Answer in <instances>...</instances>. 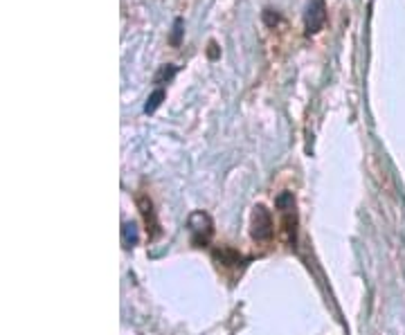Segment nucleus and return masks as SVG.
Instances as JSON below:
<instances>
[{
    "label": "nucleus",
    "instance_id": "f257e3e1",
    "mask_svg": "<svg viewBox=\"0 0 405 335\" xmlns=\"http://www.w3.org/2000/svg\"><path fill=\"white\" fill-rule=\"evenodd\" d=\"M275 205L279 209V216H282V225H284L288 245L295 247V243H298V209H295L293 193L291 191H282L277 196Z\"/></svg>",
    "mask_w": 405,
    "mask_h": 335
},
{
    "label": "nucleus",
    "instance_id": "f03ea898",
    "mask_svg": "<svg viewBox=\"0 0 405 335\" xmlns=\"http://www.w3.org/2000/svg\"><path fill=\"white\" fill-rule=\"evenodd\" d=\"M187 228H190V239L192 243L196 247H207L209 245V239L214 234V228H212V218L205 212H194L190 216V221H187Z\"/></svg>",
    "mask_w": 405,
    "mask_h": 335
},
{
    "label": "nucleus",
    "instance_id": "7ed1b4c3",
    "mask_svg": "<svg viewBox=\"0 0 405 335\" xmlns=\"http://www.w3.org/2000/svg\"><path fill=\"white\" fill-rule=\"evenodd\" d=\"M275 223H272V214L268 212L263 205H257L252 209V218H250V234L257 243H268L272 239V230Z\"/></svg>",
    "mask_w": 405,
    "mask_h": 335
},
{
    "label": "nucleus",
    "instance_id": "20e7f679",
    "mask_svg": "<svg viewBox=\"0 0 405 335\" xmlns=\"http://www.w3.org/2000/svg\"><path fill=\"white\" fill-rule=\"evenodd\" d=\"M326 23V5L324 0H309L306 5V14H304V27H306V34L313 36L324 27Z\"/></svg>",
    "mask_w": 405,
    "mask_h": 335
},
{
    "label": "nucleus",
    "instance_id": "39448f33",
    "mask_svg": "<svg viewBox=\"0 0 405 335\" xmlns=\"http://www.w3.org/2000/svg\"><path fill=\"white\" fill-rule=\"evenodd\" d=\"M135 202H138V209H140V214H142L144 218V225H146V234H149L151 239L158 237V218H155V209H153V202L151 198L146 196V193H138L135 196Z\"/></svg>",
    "mask_w": 405,
    "mask_h": 335
},
{
    "label": "nucleus",
    "instance_id": "423d86ee",
    "mask_svg": "<svg viewBox=\"0 0 405 335\" xmlns=\"http://www.w3.org/2000/svg\"><path fill=\"white\" fill-rule=\"evenodd\" d=\"M214 256L221 263H225V266H237V263L244 261V256H241L237 250H232V247H221V250H214Z\"/></svg>",
    "mask_w": 405,
    "mask_h": 335
},
{
    "label": "nucleus",
    "instance_id": "0eeeda50",
    "mask_svg": "<svg viewBox=\"0 0 405 335\" xmlns=\"http://www.w3.org/2000/svg\"><path fill=\"white\" fill-rule=\"evenodd\" d=\"M122 241H124V247L138 245L140 234H138V225L135 223H124V228H122Z\"/></svg>",
    "mask_w": 405,
    "mask_h": 335
},
{
    "label": "nucleus",
    "instance_id": "6e6552de",
    "mask_svg": "<svg viewBox=\"0 0 405 335\" xmlns=\"http://www.w3.org/2000/svg\"><path fill=\"white\" fill-rule=\"evenodd\" d=\"M162 99H165V90L162 88H155L153 90V95L146 99V104H144V113H155V108H158L162 104Z\"/></svg>",
    "mask_w": 405,
    "mask_h": 335
},
{
    "label": "nucleus",
    "instance_id": "1a4fd4ad",
    "mask_svg": "<svg viewBox=\"0 0 405 335\" xmlns=\"http://www.w3.org/2000/svg\"><path fill=\"white\" fill-rule=\"evenodd\" d=\"M183 25H185V21L183 18H176L174 21V32H171V36H169V43L174 45V48H178L181 45V38H183Z\"/></svg>",
    "mask_w": 405,
    "mask_h": 335
},
{
    "label": "nucleus",
    "instance_id": "9d476101",
    "mask_svg": "<svg viewBox=\"0 0 405 335\" xmlns=\"http://www.w3.org/2000/svg\"><path fill=\"white\" fill-rule=\"evenodd\" d=\"M174 75H176V68H174V66H165V68H162L160 72H158V77H155V83H162L165 79L169 81Z\"/></svg>",
    "mask_w": 405,
    "mask_h": 335
},
{
    "label": "nucleus",
    "instance_id": "9b49d317",
    "mask_svg": "<svg viewBox=\"0 0 405 335\" xmlns=\"http://www.w3.org/2000/svg\"><path fill=\"white\" fill-rule=\"evenodd\" d=\"M263 21H266L268 27H275L277 23H279V14L272 12V10H266V12H263Z\"/></svg>",
    "mask_w": 405,
    "mask_h": 335
},
{
    "label": "nucleus",
    "instance_id": "f8f14e48",
    "mask_svg": "<svg viewBox=\"0 0 405 335\" xmlns=\"http://www.w3.org/2000/svg\"><path fill=\"white\" fill-rule=\"evenodd\" d=\"M207 54H209V59H216V57H219V50H216V43H214V41L209 43V50H207Z\"/></svg>",
    "mask_w": 405,
    "mask_h": 335
}]
</instances>
